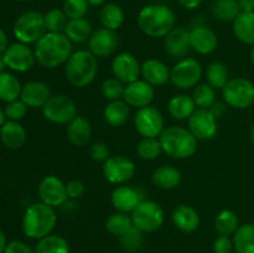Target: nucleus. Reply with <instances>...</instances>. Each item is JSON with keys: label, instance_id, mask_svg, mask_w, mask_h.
I'll return each mask as SVG.
<instances>
[{"label": "nucleus", "instance_id": "f257e3e1", "mask_svg": "<svg viewBox=\"0 0 254 253\" xmlns=\"http://www.w3.org/2000/svg\"><path fill=\"white\" fill-rule=\"evenodd\" d=\"M36 61L45 68H56L71 57L72 42L64 32H46L35 44Z\"/></svg>", "mask_w": 254, "mask_h": 253}, {"label": "nucleus", "instance_id": "f03ea898", "mask_svg": "<svg viewBox=\"0 0 254 253\" xmlns=\"http://www.w3.org/2000/svg\"><path fill=\"white\" fill-rule=\"evenodd\" d=\"M56 223L57 215L54 207L42 202L32 203L22 217V232L27 238L39 241L51 235Z\"/></svg>", "mask_w": 254, "mask_h": 253}, {"label": "nucleus", "instance_id": "7ed1b4c3", "mask_svg": "<svg viewBox=\"0 0 254 253\" xmlns=\"http://www.w3.org/2000/svg\"><path fill=\"white\" fill-rule=\"evenodd\" d=\"M175 14L163 4L144 6L138 15V25L141 31L150 37H165L175 27Z\"/></svg>", "mask_w": 254, "mask_h": 253}, {"label": "nucleus", "instance_id": "20e7f679", "mask_svg": "<svg viewBox=\"0 0 254 253\" xmlns=\"http://www.w3.org/2000/svg\"><path fill=\"white\" fill-rule=\"evenodd\" d=\"M98 73V60L88 50L73 52L64 67V74L69 83L77 88H83L94 81Z\"/></svg>", "mask_w": 254, "mask_h": 253}, {"label": "nucleus", "instance_id": "39448f33", "mask_svg": "<svg viewBox=\"0 0 254 253\" xmlns=\"http://www.w3.org/2000/svg\"><path fill=\"white\" fill-rule=\"evenodd\" d=\"M163 151L173 159H188L197 150V139L183 126H168L159 136Z\"/></svg>", "mask_w": 254, "mask_h": 253}, {"label": "nucleus", "instance_id": "423d86ee", "mask_svg": "<svg viewBox=\"0 0 254 253\" xmlns=\"http://www.w3.org/2000/svg\"><path fill=\"white\" fill-rule=\"evenodd\" d=\"M14 36L22 44H36L47 32L45 15L39 11H26L20 15L14 24Z\"/></svg>", "mask_w": 254, "mask_h": 253}, {"label": "nucleus", "instance_id": "0eeeda50", "mask_svg": "<svg viewBox=\"0 0 254 253\" xmlns=\"http://www.w3.org/2000/svg\"><path fill=\"white\" fill-rule=\"evenodd\" d=\"M133 226L144 233H151L158 231L163 226L165 213L161 206L155 201L143 200L135 210L130 213Z\"/></svg>", "mask_w": 254, "mask_h": 253}, {"label": "nucleus", "instance_id": "6e6552de", "mask_svg": "<svg viewBox=\"0 0 254 253\" xmlns=\"http://www.w3.org/2000/svg\"><path fill=\"white\" fill-rule=\"evenodd\" d=\"M223 102L236 109H246L254 103V84L250 79L232 78L222 88Z\"/></svg>", "mask_w": 254, "mask_h": 253}, {"label": "nucleus", "instance_id": "1a4fd4ad", "mask_svg": "<svg viewBox=\"0 0 254 253\" xmlns=\"http://www.w3.org/2000/svg\"><path fill=\"white\" fill-rule=\"evenodd\" d=\"M42 116L51 123L67 126L77 117L76 103L66 94H55L42 107Z\"/></svg>", "mask_w": 254, "mask_h": 253}, {"label": "nucleus", "instance_id": "9d476101", "mask_svg": "<svg viewBox=\"0 0 254 253\" xmlns=\"http://www.w3.org/2000/svg\"><path fill=\"white\" fill-rule=\"evenodd\" d=\"M202 73V66L197 60L184 57L170 69V82L180 89H190L197 86Z\"/></svg>", "mask_w": 254, "mask_h": 253}, {"label": "nucleus", "instance_id": "9b49d317", "mask_svg": "<svg viewBox=\"0 0 254 253\" xmlns=\"http://www.w3.org/2000/svg\"><path fill=\"white\" fill-rule=\"evenodd\" d=\"M134 126L143 138H158L165 129L164 117L155 107H144L134 116Z\"/></svg>", "mask_w": 254, "mask_h": 253}, {"label": "nucleus", "instance_id": "f8f14e48", "mask_svg": "<svg viewBox=\"0 0 254 253\" xmlns=\"http://www.w3.org/2000/svg\"><path fill=\"white\" fill-rule=\"evenodd\" d=\"M103 174L108 183L124 185L135 174V164L124 155L109 156L103 163Z\"/></svg>", "mask_w": 254, "mask_h": 253}, {"label": "nucleus", "instance_id": "ddd939ff", "mask_svg": "<svg viewBox=\"0 0 254 253\" xmlns=\"http://www.w3.org/2000/svg\"><path fill=\"white\" fill-rule=\"evenodd\" d=\"M39 197L42 203L56 208L64 205L68 200L66 192V184L55 175H47L39 185Z\"/></svg>", "mask_w": 254, "mask_h": 253}, {"label": "nucleus", "instance_id": "4468645a", "mask_svg": "<svg viewBox=\"0 0 254 253\" xmlns=\"http://www.w3.org/2000/svg\"><path fill=\"white\" fill-rule=\"evenodd\" d=\"M188 121L189 130L197 140H210L217 134V119L213 117L210 109L197 108Z\"/></svg>", "mask_w": 254, "mask_h": 253}, {"label": "nucleus", "instance_id": "2eb2a0df", "mask_svg": "<svg viewBox=\"0 0 254 253\" xmlns=\"http://www.w3.org/2000/svg\"><path fill=\"white\" fill-rule=\"evenodd\" d=\"M2 56L7 68L15 72H27L32 68L36 61L34 51L22 42L9 45Z\"/></svg>", "mask_w": 254, "mask_h": 253}, {"label": "nucleus", "instance_id": "dca6fc26", "mask_svg": "<svg viewBox=\"0 0 254 253\" xmlns=\"http://www.w3.org/2000/svg\"><path fill=\"white\" fill-rule=\"evenodd\" d=\"M112 72L113 76L124 84L139 79L141 74V66L138 59L129 52H122L117 55L112 61Z\"/></svg>", "mask_w": 254, "mask_h": 253}, {"label": "nucleus", "instance_id": "f3484780", "mask_svg": "<svg viewBox=\"0 0 254 253\" xmlns=\"http://www.w3.org/2000/svg\"><path fill=\"white\" fill-rule=\"evenodd\" d=\"M154 96H155V91L150 83H148L145 79H136L131 83L126 84L123 101L129 107H135L140 109L150 106Z\"/></svg>", "mask_w": 254, "mask_h": 253}, {"label": "nucleus", "instance_id": "a211bd4d", "mask_svg": "<svg viewBox=\"0 0 254 253\" xmlns=\"http://www.w3.org/2000/svg\"><path fill=\"white\" fill-rule=\"evenodd\" d=\"M119 45V37L113 30L102 29L97 30L92 34L88 40V51H91L97 59L108 57L113 54Z\"/></svg>", "mask_w": 254, "mask_h": 253}, {"label": "nucleus", "instance_id": "6ab92c4d", "mask_svg": "<svg viewBox=\"0 0 254 253\" xmlns=\"http://www.w3.org/2000/svg\"><path fill=\"white\" fill-rule=\"evenodd\" d=\"M143 201V195L139 190L127 185H119L112 191L111 202L116 211L131 213L136 206Z\"/></svg>", "mask_w": 254, "mask_h": 253}, {"label": "nucleus", "instance_id": "aec40b11", "mask_svg": "<svg viewBox=\"0 0 254 253\" xmlns=\"http://www.w3.org/2000/svg\"><path fill=\"white\" fill-rule=\"evenodd\" d=\"M164 47L171 57H176V59L185 57L191 50L190 30L186 29L185 26L174 27L164 37Z\"/></svg>", "mask_w": 254, "mask_h": 253}, {"label": "nucleus", "instance_id": "412c9836", "mask_svg": "<svg viewBox=\"0 0 254 253\" xmlns=\"http://www.w3.org/2000/svg\"><path fill=\"white\" fill-rule=\"evenodd\" d=\"M51 98V91L45 82L31 81L22 86L20 99L29 108H41Z\"/></svg>", "mask_w": 254, "mask_h": 253}, {"label": "nucleus", "instance_id": "4be33fe9", "mask_svg": "<svg viewBox=\"0 0 254 253\" xmlns=\"http://www.w3.org/2000/svg\"><path fill=\"white\" fill-rule=\"evenodd\" d=\"M191 49L200 55H210L217 49V35L207 26H195L190 30Z\"/></svg>", "mask_w": 254, "mask_h": 253}, {"label": "nucleus", "instance_id": "5701e85b", "mask_svg": "<svg viewBox=\"0 0 254 253\" xmlns=\"http://www.w3.org/2000/svg\"><path fill=\"white\" fill-rule=\"evenodd\" d=\"M171 221L174 226L181 232L192 233L200 227V215L192 206L181 203L174 208L171 213Z\"/></svg>", "mask_w": 254, "mask_h": 253}, {"label": "nucleus", "instance_id": "b1692460", "mask_svg": "<svg viewBox=\"0 0 254 253\" xmlns=\"http://www.w3.org/2000/svg\"><path fill=\"white\" fill-rule=\"evenodd\" d=\"M141 76L153 87L164 86L170 81V69L160 60H146L141 64Z\"/></svg>", "mask_w": 254, "mask_h": 253}, {"label": "nucleus", "instance_id": "393cba45", "mask_svg": "<svg viewBox=\"0 0 254 253\" xmlns=\"http://www.w3.org/2000/svg\"><path fill=\"white\" fill-rule=\"evenodd\" d=\"M1 143L10 150H17L26 143V131L19 122L7 121L0 126Z\"/></svg>", "mask_w": 254, "mask_h": 253}, {"label": "nucleus", "instance_id": "a878e982", "mask_svg": "<svg viewBox=\"0 0 254 253\" xmlns=\"http://www.w3.org/2000/svg\"><path fill=\"white\" fill-rule=\"evenodd\" d=\"M67 139L74 146H83L92 136V126L84 117L77 116L67 124Z\"/></svg>", "mask_w": 254, "mask_h": 253}, {"label": "nucleus", "instance_id": "bb28decb", "mask_svg": "<svg viewBox=\"0 0 254 253\" xmlns=\"http://www.w3.org/2000/svg\"><path fill=\"white\" fill-rule=\"evenodd\" d=\"M196 104L192 97L188 94H176L171 97L168 103L169 114L176 121H186L196 111Z\"/></svg>", "mask_w": 254, "mask_h": 253}, {"label": "nucleus", "instance_id": "cd10ccee", "mask_svg": "<svg viewBox=\"0 0 254 253\" xmlns=\"http://www.w3.org/2000/svg\"><path fill=\"white\" fill-rule=\"evenodd\" d=\"M151 180L156 188L161 190H173L181 183V174L175 166L161 165L151 175Z\"/></svg>", "mask_w": 254, "mask_h": 253}, {"label": "nucleus", "instance_id": "c85d7f7f", "mask_svg": "<svg viewBox=\"0 0 254 253\" xmlns=\"http://www.w3.org/2000/svg\"><path fill=\"white\" fill-rule=\"evenodd\" d=\"M129 116H130V109L123 99L111 101L103 111V118L106 123L116 128L123 126L128 122Z\"/></svg>", "mask_w": 254, "mask_h": 253}, {"label": "nucleus", "instance_id": "c756f323", "mask_svg": "<svg viewBox=\"0 0 254 253\" xmlns=\"http://www.w3.org/2000/svg\"><path fill=\"white\" fill-rule=\"evenodd\" d=\"M233 32L240 41L254 46V12H241L233 21Z\"/></svg>", "mask_w": 254, "mask_h": 253}, {"label": "nucleus", "instance_id": "7c9ffc66", "mask_svg": "<svg viewBox=\"0 0 254 253\" xmlns=\"http://www.w3.org/2000/svg\"><path fill=\"white\" fill-rule=\"evenodd\" d=\"M64 34L68 37L71 42L82 44V42L88 41L93 32H92L91 22L82 17V19L68 20Z\"/></svg>", "mask_w": 254, "mask_h": 253}, {"label": "nucleus", "instance_id": "2f4dec72", "mask_svg": "<svg viewBox=\"0 0 254 253\" xmlns=\"http://www.w3.org/2000/svg\"><path fill=\"white\" fill-rule=\"evenodd\" d=\"M22 86L19 79L11 73L1 72L0 73V101L10 103L20 98Z\"/></svg>", "mask_w": 254, "mask_h": 253}, {"label": "nucleus", "instance_id": "473e14b6", "mask_svg": "<svg viewBox=\"0 0 254 253\" xmlns=\"http://www.w3.org/2000/svg\"><path fill=\"white\" fill-rule=\"evenodd\" d=\"M232 241L233 248L237 253H254V223L240 226Z\"/></svg>", "mask_w": 254, "mask_h": 253}, {"label": "nucleus", "instance_id": "72a5a7b5", "mask_svg": "<svg viewBox=\"0 0 254 253\" xmlns=\"http://www.w3.org/2000/svg\"><path fill=\"white\" fill-rule=\"evenodd\" d=\"M99 20L103 27L109 30H118L124 22V11L118 4L114 2H108L104 4L99 12Z\"/></svg>", "mask_w": 254, "mask_h": 253}, {"label": "nucleus", "instance_id": "f704fd0d", "mask_svg": "<svg viewBox=\"0 0 254 253\" xmlns=\"http://www.w3.org/2000/svg\"><path fill=\"white\" fill-rule=\"evenodd\" d=\"M240 227V218L231 210H222L215 218V230L218 236L231 237Z\"/></svg>", "mask_w": 254, "mask_h": 253}, {"label": "nucleus", "instance_id": "c9c22d12", "mask_svg": "<svg viewBox=\"0 0 254 253\" xmlns=\"http://www.w3.org/2000/svg\"><path fill=\"white\" fill-rule=\"evenodd\" d=\"M35 253H69V245L62 236L49 235L37 241Z\"/></svg>", "mask_w": 254, "mask_h": 253}, {"label": "nucleus", "instance_id": "e433bc0d", "mask_svg": "<svg viewBox=\"0 0 254 253\" xmlns=\"http://www.w3.org/2000/svg\"><path fill=\"white\" fill-rule=\"evenodd\" d=\"M131 227H133V221H131V216L129 213L116 211L106 220V230L111 235L117 236V237H121Z\"/></svg>", "mask_w": 254, "mask_h": 253}, {"label": "nucleus", "instance_id": "4c0bfd02", "mask_svg": "<svg viewBox=\"0 0 254 253\" xmlns=\"http://www.w3.org/2000/svg\"><path fill=\"white\" fill-rule=\"evenodd\" d=\"M212 12L221 21H235L241 10L237 0H215Z\"/></svg>", "mask_w": 254, "mask_h": 253}, {"label": "nucleus", "instance_id": "58836bf2", "mask_svg": "<svg viewBox=\"0 0 254 253\" xmlns=\"http://www.w3.org/2000/svg\"><path fill=\"white\" fill-rule=\"evenodd\" d=\"M206 79L207 83L215 89H222L226 86L230 77H228V69L222 62H212L208 64L206 69Z\"/></svg>", "mask_w": 254, "mask_h": 253}, {"label": "nucleus", "instance_id": "ea45409f", "mask_svg": "<svg viewBox=\"0 0 254 253\" xmlns=\"http://www.w3.org/2000/svg\"><path fill=\"white\" fill-rule=\"evenodd\" d=\"M192 99L197 108L208 109L216 102V89L208 83L197 84L193 89Z\"/></svg>", "mask_w": 254, "mask_h": 253}, {"label": "nucleus", "instance_id": "a19ab883", "mask_svg": "<svg viewBox=\"0 0 254 253\" xmlns=\"http://www.w3.org/2000/svg\"><path fill=\"white\" fill-rule=\"evenodd\" d=\"M136 153L139 158L143 160H155L164 151L159 139L143 138V140H140V143L136 146Z\"/></svg>", "mask_w": 254, "mask_h": 253}, {"label": "nucleus", "instance_id": "79ce46f5", "mask_svg": "<svg viewBox=\"0 0 254 253\" xmlns=\"http://www.w3.org/2000/svg\"><path fill=\"white\" fill-rule=\"evenodd\" d=\"M67 22H68V17L66 16L64 10H60L57 7L49 10L45 14L47 32H64Z\"/></svg>", "mask_w": 254, "mask_h": 253}, {"label": "nucleus", "instance_id": "37998d69", "mask_svg": "<svg viewBox=\"0 0 254 253\" xmlns=\"http://www.w3.org/2000/svg\"><path fill=\"white\" fill-rule=\"evenodd\" d=\"M144 232H141L140 230L133 226L129 231H127L124 235H122L119 237V242H121L122 247L126 251H129V252H135L139 248L143 246L144 242Z\"/></svg>", "mask_w": 254, "mask_h": 253}, {"label": "nucleus", "instance_id": "c03bdc74", "mask_svg": "<svg viewBox=\"0 0 254 253\" xmlns=\"http://www.w3.org/2000/svg\"><path fill=\"white\" fill-rule=\"evenodd\" d=\"M124 91H126V84L121 82L119 79L108 78L102 83V94L104 98L111 101H118V99H123Z\"/></svg>", "mask_w": 254, "mask_h": 253}, {"label": "nucleus", "instance_id": "a18cd8bd", "mask_svg": "<svg viewBox=\"0 0 254 253\" xmlns=\"http://www.w3.org/2000/svg\"><path fill=\"white\" fill-rule=\"evenodd\" d=\"M88 1L87 0H64V12L68 20L82 19L88 11Z\"/></svg>", "mask_w": 254, "mask_h": 253}, {"label": "nucleus", "instance_id": "49530a36", "mask_svg": "<svg viewBox=\"0 0 254 253\" xmlns=\"http://www.w3.org/2000/svg\"><path fill=\"white\" fill-rule=\"evenodd\" d=\"M27 108H29V107L19 98L16 99V101L6 103V107H5V114H6V118L9 119V121L19 122L26 116Z\"/></svg>", "mask_w": 254, "mask_h": 253}, {"label": "nucleus", "instance_id": "de8ad7c7", "mask_svg": "<svg viewBox=\"0 0 254 253\" xmlns=\"http://www.w3.org/2000/svg\"><path fill=\"white\" fill-rule=\"evenodd\" d=\"M89 155L97 163H104L111 156V150H109L108 145L106 143H103V141H97V143H93L91 145Z\"/></svg>", "mask_w": 254, "mask_h": 253}, {"label": "nucleus", "instance_id": "09e8293b", "mask_svg": "<svg viewBox=\"0 0 254 253\" xmlns=\"http://www.w3.org/2000/svg\"><path fill=\"white\" fill-rule=\"evenodd\" d=\"M84 184L79 180H71L66 184V192L68 200H77V198L82 197L84 193Z\"/></svg>", "mask_w": 254, "mask_h": 253}, {"label": "nucleus", "instance_id": "8fccbe9b", "mask_svg": "<svg viewBox=\"0 0 254 253\" xmlns=\"http://www.w3.org/2000/svg\"><path fill=\"white\" fill-rule=\"evenodd\" d=\"M213 253H231L233 248V241L226 236H218L212 246Z\"/></svg>", "mask_w": 254, "mask_h": 253}, {"label": "nucleus", "instance_id": "3c124183", "mask_svg": "<svg viewBox=\"0 0 254 253\" xmlns=\"http://www.w3.org/2000/svg\"><path fill=\"white\" fill-rule=\"evenodd\" d=\"M4 253H35V251L25 242H21V241H12V242L7 243Z\"/></svg>", "mask_w": 254, "mask_h": 253}, {"label": "nucleus", "instance_id": "603ef678", "mask_svg": "<svg viewBox=\"0 0 254 253\" xmlns=\"http://www.w3.org/2000/svg\"><path fill=\"white\" fill-rule=\"evenodd\" d=\"M208 109H210L211 113L213 114V117L218 121V119L222 118V117L225 116L226 111H227V104L222 101H216Z\"/></svg>", "mask_w": 254, "mask_h": 253}, {"label": "nucleus", "instance_id": "864d4df0", "mask_svg": "<svg viewBox=\"0 0 254 253\" xmlns=\"http://www.w3.org/2000/svg\"><path fill=\"white\" fill-rule=\"evenodd\" d=\"M241 12H254V0H237Z\"/></svg>", "mask_w": 254, "mask_h": 253}, {"label": "nucleus", "instance_id": "5fc2aeb1", "mask_svg": "<svg viewBox=\"0 0 254 253\" xmlns=\"http://www.w3.org/2000/svg\"><path fill=\"white\" fill-rule=\"evenodd\" d=\"M202 0H179V4L188 10H193L201 4Z\"/></svg>", "mask_w": 254, "mask_h": 253}, {"label": "nucleus", "instance_id": "6e6d98bb", "mask_svg": "<svg viewBox=\"0 0 254 253\" xmlns=\"http://www.w3.org/2000/svg\"><path fill=\"white\" fill-rule=\"evenodd\" d=\"M7 36L5 34V31L2 29H0V55H2L5 52V50L7 49Z\"/></svg>", "mask_w": 254, "mask_h": 253}, {"label": "nucleus", "instance_id": "4d7b16f0", "mask_svg": "<svg viewBox=\"0 0 254 253\" xmlns=\"http://www.w3.org/2000/svg\"><path fill=\"white\" fill-rule=\"evenodd\" d=\"M7 242H6V237H5L4 232L0 230V253H4L5 248H6Z\"/></svg>", "mask_w": 254, "mask_h": 253}, {"label": "nucleus", "instance_id": "13d9d810", "mask_svg": "<svg viewBox=\"0 0 254 253\" xmlns=\"http://www.w3.org/2000/svg\"><path fill=\"white\" fill-rule=\"evenodd\" d=\"M87 1L92 6H99V5H103L107 0H87Z\"/></svg>", "mask_w": 254, "mask_h": 253}, {"label": "nucleus", "instance_id": "bf43d9fd", "mask_svg": "<svg viewBox=\"0 0 254 253\" xmlns=\"http://www.w3.org/2000/svg\"><path fill=\"white\" fill-rule=\"evenodd\" d=\"M6 122V114H5V109H2L0 107V126Z\"/></svg>", "mask_w": 254, "mask_h": 253}, {"label": "nucleus", "instance_id": "052dcab7", "mask_svg": "<svg viewBox=\"0 0 254 253\" xmlns=\"http://www.w3.org/2000/svg\"><path fill=\"white\" fill-rule=\"evenodd\" d=\"M6 68V63H5V60L2 55H0V73L4 72V69Z\"/></svg>", "mask_w": 254, "mask_h": 253}, {"label": "nucleus", "instance_id": "680f3d73", "mask_svg": "<svg viewBox=\"0 0 254 253\" xmlns=\"http://www.w3.org/2000/svg\"><path fill=\"white\" fill-rule=\"evenodd\" d=\"M251 140H252V143L254 144V124L252 128H251Z\"/></svg>", "mask_w": 254, "mask_h": 253}, {"label": "nucleus", "instance_id": "e2e57ef3", "mask_svg": "<svg viewBox=\"0 0 254 253\" xmlns=\"http://www.w3.org/2000/svg\"><path fill=\"white\" fill-rule=\"evenodd\" d=\"M251 61H252L253 64H254V46H253L252 51H251Z\"/></svg>", "mask_w": 254, "mask_h": 253}, {"label": "nucleus", "instance_id": "0e129e2a", "mask_svg": "<svg viewBox=\"0 0 254 253\" xmlns=\"http://www.w3.org/2000/svg\"><path fill=\"white\" fill-rule=\"evenodd\" d=\"M19 1H27V0H19Z\"/></svg>", "mask_w": 254, "mask_h": 253}, {"label": "nucleus", "instance_id": "69168bd1", "mask_svg": "<svg viewBox=\"0 0 254 253\" xmlns=\"http://www.w3.org/2000/svg\"><path fill=\"white\" fill-rule=\"evenodd\" d=\"M253 221H254V217H253Z\"/></svg>", "mask_w": 254, "mask_h": 253}]
</instances>
